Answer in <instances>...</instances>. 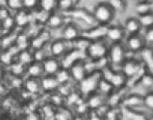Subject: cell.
I'll use <instances>...</instances> for the list:
<instances>
[{
    "label": "cell",
    "mask_w": 153,
    "mask_h": 120,
    "mask_svg": "<svg viewBox=\"0 0 153 120\" xmlns=\"http://www.w3.org/2000/svg\"><path fill=\"white\" fill-rule=\"evenodd\" d=\"M114 14L116 11L111 8L110 3H98L93 8L92 17L99 26H108V23H111V20L114 18Z\"/></svg>",
    "instance_id": "6da1fadb"
},
{
    "label": "cell",
    "mask_w": 153,
    "mask_h": 120,
    "mask_svg": "<svg viewBox=\"0 0 153 120\" xmlns=\"http://www.w3.org/2000/svg\"><path fill=\"white\" fill-rule=\"evenodd\" d=\"M120 71L123 72V75L126 78H137V81H138L140 77L144 74L146 68L143 66V63L140 62V60H137V59H126L125 62H123V65H122V69Z\"/></svg>",
    "instance_id": "7a4b0ae2"
},
{
    "label": "cell",
    "mask_w": 153,
    "mask_h": 120,
    "mask_svg": "<svg viewBox=\"0 0 153 120\" xmlns=\"http://www.w3.org/2000/svg\"><path fill=\"white\" fill-rule=\"evenodd\" d=\"M108 44L101 39V41H92L87 47V57L92 60V62H99V60H104L105 56L108 54Z\"/></svg>",
    "instance_id": "3957f363"
},
{
    "label": "cell",
    "mask_w": 153,
    "mask_h": 120,
    "mask_svg": "<svg viewBox=\"0 0 153 120\" xmlns=\"http://www.w3.org/2000/svg\"><path fill=\"white\" fill-rule=\"evenodd\" d=\"M101 78H102L101 71H93V72L87 74V77H86L83 81H80V92H81L83 95L90 96L92 93H95V92H96V89H98V84H99Z\"/></svg>",
    "instance_id": "277c9868"
},
{
    "label": "cell",
    "mask_w": 153,
    "mask_h": 120,
    "mask_svg": "<svg viewBox=\"0 0 153 120\" xmlns=\"http://www.w3.org/2000/svg\"><path fill=\"white\" fill-rule=\"evenodd\" d=\"M101 74H102V78L107 80L113 86V89H123L128 81V78L123 75L122 71H111L110 68H104Z\"/></svg>",
    "instance_id": "5b68a950"
},
{
    "label": "cell",
    "mask_w": 153,
    "mask_h": 120,
    "mask_svg": "<svg viewBox=\"0 0 153 120\" xmlns=\"http://www.w3.org/2000/svg\"><path fill=\"white\" fill-rule=\"evenodd\" d=\"M108 56H110V62L114 66H122L123 62L126 60V50L122 44H113L108 48Z\"/></svg>",
    "instance_id": "8992f818"
},
{
    "label": "cell",
    "mask_w": 153,
    "mask_h": 120,
    "mask_svg": "<svg viewBox=\"0 0 153 120\" xmlns=\"http://www.w3.org/2000/svg\"><path fill=\"white\" fill-rule=\"evenodd\" d=\"M69 75H71V78L74 80V81H76V83H80V81H83L86 77H87V72H89V69H87V66H86V63L84 62H76V63H74L69 69Z\"/></svg>",
    "instance_id": "52a82bcc"
},
{
    "label": "cell",
    "mask_w": 153,
    "mask_h": 120,
    "mask_svg": "<svg viewBox=\"0 0 153 120\" xmlns=\"http://www.w3.org/2000/svg\"><path fill=\"white\" fill-rule=\"evenodd\" d=\"M60 69H62L60 62H59L57 59H54V57H47L44 62H42V71H44V75L54 77Z\"/></svg>",
    "instance_id": "ba28073f"
},
{
    "label": "cell",
    "mask_w": 153,
    "mask_h": 120,
    "mask_svg": "<svg viewBox=\"0 0 153 120\" xmlns=\"http://www.w3.org/2000/svg\"><path fill=\"white\" fill-rule=\"evenodd\" d=\"M126 48L132 53H141L144 48H146V42H144V38L141 35H132V36H128L126 39Z\"/></svg>",
    "instance_id": "9c48e42d"
},
{
    "label": "cell",
    "mask_w": 153,
    "mask_h": 120,
    "mask_svg": "<svg viewBox=\"0 0 153 120\" xmlns=\"http://www.w3.org/2000/svg\"><path fill=\"white\" fill-rule=\"evenodd\" d=\"M105 38L111 44H120L123 41V38H125V30H123L122 26H108Z\"/></svg>",
    "instance_id": "30bf717a"
},
{
    "label": "cell",
    "mask_w": 153,
    "mask_h": 120,
    "mask_svg": "<svg viewBox=\"0 0 153 120\" xmlns=\"http://www.w3.org/2000/svg\"><path fill=\"white\" fill-rule=\"evenodd\" d=\"M80 35H81V32L75 24H66L63 27V32H62V39L66 44H69V42L72 44V42H75L76 39L80 38Z\"/></svg>",
    "instance_id": "8fae6325"
},
{
    "label": "cell",
    "mask_w": 153,
    "mask_h": 120,
    "mask_svg": "<svg viewBox=\"0 0 153 120\" xmlns=\"http://www.w3.org/2000/svg\"><path fill=\"white\" fill-rule=\"evenodd\" d=\"M107 27H108V26H99V24H96L95 27H92V29H89L87 32H84V38L89 39L90 42H92V41H101V39H104L105 35H107Z\"/></svg>",
    "instance_id": "7c38bea8"
},
{
    "label": "cell",
    "mask_w": 153,
    "mask_h": 120,
    "mask_svg": "<svg viewBox=\"0 0 153 120\" xmlns=\"http://www.w3.org/2000/svg\"><path fill=\"white\" fill-rule=\"evenodd\" d=\"M80 54H81V51H78V50H71V51H68L66 54H65V57H63V60L60 62V66H62V69H69L74 63H76V62H80L81 60V57H80Z\"/></svg>",
    "instance_id": "4fadbf2b"
},
{
    "label": "cell",
    "mask_w": 153,
    "mask_h": 120,
    "mask_svg": "<svg viewBox=\"0 0 153 120\" xmlns=\"http://www.w3.org/2000/svg\"><path fill=\"white\" fill-rule=\"evenodd\" d=\"M68 44L63 41V39H56L51 42L50 45V53H51V57L57 59V57H62L68 53Z\"/></svg>",
    "instance_id": "5bb4252c"
},
{
    "label": "cell",
    "mask_w": 153,
    "mask_h": 120,
    "mask_svg": "<svg viewBox=\"0 0 153 120\" xmlns=\"http://www.w3.org/2000/svg\"><path fill=\"white\" fill-rule=\"evenodd\" d=\"M123 30H125V33H128L129 36H132V35H140L141 26H140L137 17L128 18V20L125 21V24H123Z\"/></svg>",
    "instance_id": "9a60e30c"
},
{
    "label": "cell",
    "mask_w": 153,
    "mask_h": 120,
    "mask_svg": "<svg viewBox=\"0 0 153 120\" xmlns=\"http://www.w3.org/2000/svg\"><path fill=\"white\" fill-rule=\"evenodd\" d=\"M45 24L50 29H59V27H62L65 24V17H63L62 12H53V14L48 15Z\"/></svg>",
    "instance_id": "2e32d148"
},
{
    "label": "cell",
    "mask_w": 153,
    "mask_h": 120,
    "mask_svg": "<svg viewBox=\"0 0 153 120\" xmlns=\"http://www.w3.org/2000/svg\"><path fill=\"white\" fill-rule=\"evenodd\" d=\"M141 59H143V66L149 69V74L153 75V48H144L141 51Z\"/></svg>",
    "instance_id": "e0dca14e"
},
{
    "label": "cell",
    "mask_w": 153,
    "mask_h": 120,
    "mask_svg": "<svg viewBox=\"0 0 153 120\" xmlns=\"http://www.w3.org/2000/svg\"><path fill=\"white\" fill-rule=\"evenodd\" d=\"M123 105L129 110H134L137 111L138 107L143 105V96L141 95H129L126 98H123Z\"/></svg>",
    "instance_id": "ac0fdd59"
},
{
    "label": "cell",
    "mask_w": 153,
    "mask_h": 120,
    "mask_svg": "<svg viewBox=\"0 0 153 120\" xmlns=\"http://www.w3.org/2000/svg\"><path fill=\"white\" fill-rule=\"evenodd\" d=\"M41 81V89H44L45 92H56L60 86L56 80V77H50V75H44Z\"/></svg>",
    "instance_id": "d6986e66"
},
{
    "label": "cell",
    "mask_w": 153,
    "mask_h": 120,
    "mask_svg": "<svg viewBox=\"0 0 153 120\" xmlns=\"http://www.w3.org/2000/svg\"><path fill=\"white\" fill-rule=\"evenodd\" d=\"M86 104H87L89 108L98 110V108L104 107V104H105V96H102V95H99L98 92H95V93H92V95L89 96V99H87Z\"/></svg>",
    "instance_id": "ffe728a7"
},
{
    "label": "cell",
    "mask_w": 153,
    "mask_h": 120,
    "mask_svg": "<svg viewBox=\"0 0 153 120\" xmlns=\"http://www.w3.org/2000/svg\"><path fill=\"white\" fill-rule=\"evenodd\" d=\"M35 62L33 60V51H30V50H21L20 53H18V63L21 65V66H29V65H32Z\"/></svg>",
    "instance_id": "44dd1931"
},
{
    "label": "cell",
    "mask_w": 153,
    "mask_h": 120,
    "mask_svg": "<svg viewBox=\"0 0 153 120\" xmlns=\"http://www.w3.org/2000/svg\"><path fill=\"white\" fill-rule=\"evenodd\" d=\"M138 84H140V87H143V89L146 90V93H147V92H153V75L149 74V72H144V74L140 77Z\"/></svg>",
    "instance_id": "7402d4cb"
},
{
    "label": "cell",
    "mask_w": 153,
    "mask_h": 120,
    "mask_svg": "<svg viewBox=\"0 0 153 120\" xmlns=\"http://www.w3.org/2000/svg\"><path fill=\"white\" fill-rule=\"evenodd\" d=\"M14 21H15V26H18V27H26V26H29V23H30L29 12H27V11H24V9H21V11L15 12Z\"/></svg>",
    "instance_id": "603a6c76"
},
{
    "label": "cell",
    "mask_w": 153,
    "mask_h": 120,
    "mask_svg": "<svg viewBox=\"0 0 153 120\" xmlns=\"http://www.w3.org/2000/svg\"><path fill=\"white\" fill-rule=\"evenodd\" d=\"M137 20H138L140 26L144 27L146 30L150 29V27H153V11L146 12V14H140V15L137 17Z\"/></svg>",
    "instance_id": "cb8c5ba5"
},
{
    "label": "cell",
    "mask_w": 153,
    "mask_h": 120,
    "mask_svg": "<svg viewBox=\"0 0 153 120\" xmlns=\"http://www.w3.org/2000/svg\"><path fill=\"white\" fill-rule=\"evenodd\" d=\"M27 74L30 78H39L44 75V71H42V63H38V62H33L32 65L27 66Z\"/></svg>",
    "instance_id": "d4e9b609"
},
{
    "label": "cell",
    "mask_w": 153,
    "mask_h": 120,
    "mask_svg": "<svg viewBox=\"0 0 153 120\" xmlns=\"http://www.w3.org/2000/svg\"><path fill=\"white\" fill-rule=\"evenodd\" d=\"M96 92H98L99 95H102V96H110V95L114 92V89H113V86H111L107 80L101 78V81H99V84H98Z\"/></svg>",
    "instance_id": "484cf974"
},
{
    "label": "cell",
    "mask_w": 153,
    "mask_h": 120,
    "mask_svg": "<svg viewBox=\"0 0 153 120\" xmlns=\"http://www.w3.org/2000/svg\"><path fill=\"white\" fill-rule=\"evenodd\" d=\"M47 39H48V33H47V35H45V33H41V35L35 36L29 44H30L32 48L36 51V50H42V48H44V44L47 42Z\"/></svg>",
    "instance_id": "4316f807"
},
{
    "label": "cell",
    "mask_w": 153,
    "mask_h": 120,
    "mask_svg": "<svg viewBox=\"0 0 153 120\" xmlns=\"http://www.w3.org/2000/svg\"><path fill=\"white\" fill-rule=\"evenodd\" d=\"M39 9L45 14H53L54 9H57V2H54V0H42L41 3H38Z\"/></svg>",
    "instance_id": "83f0119b"
},
{
    "label": "cell",
    "mask_w": 153,
    "mask_h": 120,
    "mask_svg": "<svg viewBox=\"0 0 153 120\" xmlns=\"http://www.w3.org/2000/svg\"><path fill=\"white\" fill-rule=\"evenodd\" d=\"M54 77H56V80H57V83H59L60 87L62 86H66L69 83V80H71V75H69V71L68 69H60Z\"/></svg>",
    "instance_id": "f1b7e54d"
},
{
    "label": "cell",
    "mask_w": 153,
    "mask_h": 120,
    "mask_svg": "<svg viewBox=\"0 0 153 120\" xmlns=\"http://www.w3.org/2000/svg\"><path fill=\"white\" fill-rule=\"evenodd\" d=\"M26 89L30 92V93H38L41 90V81L38 78H29L26 81Z\"/></svg>",
    "instance_id": "f546056e"
},
{
    "label": "cell",
    "mask_w": 153,
    "mask_h": 120,
    "mask_svg": "<svg viewBox=\"0 0 153 120\" xmlns=\"http://www.w3.org/2000/svg\"><path fill=\"white\" fill-rule=\"evenodd\" d=\"M54 119L56 120H74L71 111L66 108H59V111H56V114H54Z\"/></svg>",
    "instance_id": "4dcf8cb0"
},
{
    "label": "cell",
    "mask_w": 153,
    "mask_h": 120,
    "mask_svg": "<svg viewBox=\"0 0 153 120\" xmlns=\"http://www.w3.org/2000/svg\"><path fill=\"white\" fill-rule=\"evenodd\" d=\"M72 44L75 45V48H74V50H78V51H83V50H87V47H89L90 41H89V39H86L84 36H80L78 39H76L75 42H72Z\"/></svg>",
    "instance_id": "1f68e13d"
},
{
    "label": "cell",
    "mask_w": 153,
    "mask_h": 120,
    "mask_svg": "<svg viewBox=\"0 0 153 120\" xmlns=\"http://www.w3.org/2000/svg\"><path fill=\"white\" fill-rule=\"evenodd\" d=\"M143 105L147 110L153 111V92H147L143 95Z\"/></svg>",
    "instance_id": "d6a6232c"
},
{
    "label": "cell",
    "mask_w": 153,
    "mask_h": 120,
    "mask_svg": "<svg viewBox=\"0 0 153 120\" xmlns=\"http://www.w3.org/2000/svg\"><path fill=\"white\" fill-rule=\"evenodd\" d=\"M6 8L9 11H21L23 9V2H20V0H9V2H6Z\"/></svg>",
    "instance_id": "836d02e7"
},
{
    "label": "cell",
    "mask_w": 153,
    "mask_h": 120,
    "mask_svg": "<svg viewBox=\"0 0 153 120\" xmlns=\"http://www.w3.org/2000/svg\"><path fill=\"white\" fill-rule=\"evenodd\" d=\"M150 11H152V3H149V2H140V3H137V12H138V15L140 14L150 12Z\"/></svg>",
    "instance_id": "e575fe53"
},
{
    "label": "cell",
    "mask_w": 153,
    "mask_h": 120,
    "mask_svg": "<svg viewBox=\"0 0 153 120\" xmlns=\"http://www.w3.org/2000/svg\"><path fill=\"white\" fill-rule=\"evenodd\" d=\"M0 59H2V62H3V63L11 65V63H12V59H14V56H12V53H11L9 50H6V51L2 54V57H0Z\"/></svg>",
    "instance_id": "d590c367"
},
{
    "label": "cell",
    "mask_w": 153,
    "mask_h": 120,
    "mask_svg": "<svg viewBox=\"0 0 153 120\" xmlns=\"http://www.w3.org/2000/svg\"><path fill=\"white\" fill-rule=\"evenodd\" d=\"M2 23H3V29H5V30H11V29H12V27L15 26L14 17H8V18L2 20Z\"/></svg>",
    "instance_id": "8d00e7d4"
},
{
    "label": "cell",
    "mask_w": 153,
    "mask_h": 120,
    "mask_svg": "<svg viewBox=\"0 0 153 120\" xmlns=\"http://www.w3.org/2000/svg\"><path fill=\"white\" fill-rule=\"evenodd\" d=\"M143 38H144V42H146V44H153V27L147 29Z\"/></svg>",
    "instance_id": "74e56055"
},
{
    "label": "cell",
    "mask_w": 153,
    "mask_h": 120,
    "mask_svg": "<svg viewBox=\"0 0 153 120\" xmlns=\"http://www.w3.org/2000/svg\"><path fill=\"white\" fill-rule=\"evenodd\" d=\"M36 6H38V2H35V0H24V2H23V9L24 11L36 8Z\"/></svg>",
    "instance_id": "f35d334b"
},
{
    "label": "cell",
    "mask_w": 153,
    "mask_h": 120,
    "mask_svg": "<svg viewBox=\"0 0 153 120\" xmlns=\"http://www.w3.org/2000/svg\"><path fill=\"white\" fill-rule=\"evenodd\" d=\"M68 96H69V98H68V102H69V104H75V102H80V101H81L78 93H69Z\"/></svg>",
    "instance_id": "ab89813d"
},
{
    "label": "cell",
    "mask_w": 153,
    "mask_h": 120,
    "mask_svg": "<svg viewBox=\"0 0 153 120\" xmlns=\"http://www.w3.org/2000/svg\"><path fill=\"white\" fill-rule=\"evenodd\" d=\"M51 101L54 102V105H56V107H59V105H62V104H63V95H54V96L51 98Z\"/></svg>",
    "instance_id": "60d3db41"
},
{
    "label": "cell",
    "mask_w": 153,
    "mask_h": 120,
    "mask_svg": "<svg viewBox=\"0 0 153 120\" xmlns=\"http://www.w3.org/2000/svg\"><path fill=\"white\" fill-rule=\"evenodd\" d=\"M74 120H84V119H83V117H75Z\"/></svg>",
    "instance_id": "b9f144b4"
},
{
    "label": "cell",
    "mask_w": 153,
    "mask_h": 120,
    "mask_svg": "<svg viewBox=\"0 0 153 120\" xmlns=\"http://www.w3.org/2000/svg\"><path fill=\"white\" fill-rule=\"evenodd\" d=\"M147 120H153V113H152V116H150V117H149Z\"/></svg>",
    "instance_id": "7bdbcfd3"
}]
</instances>
